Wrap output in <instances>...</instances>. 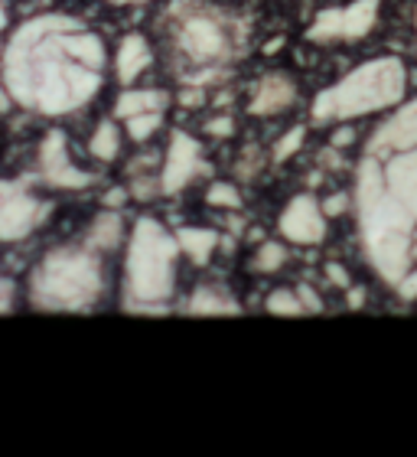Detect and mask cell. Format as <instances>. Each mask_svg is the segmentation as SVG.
Instances as JSON below:
<instances>
[{
  "mask_svg": "<svg viewBox=\"0 0 417 457\" xmlns=\"http://www.w3.org/2000/svg\"><path fill=\"white\" fill-rule=\"evenodd\" d=\"M163 114L160 112H143V114H134V118H127V134H131L134 141H147L157 128H160Z\"/></svg>",
  "mask_w": 417,
  "mask_h": 457,
  "instance_id": "cell-19",
  "label": "cell"
},
{
  "mask_svg": "<svg viewBox=\"0 0 417 457\" xmlns=\"http://www.w3.org/2000/svg\"><path fill=\"white\" fill-rule=\"evenodd\" d=\"M4 23H7V17H4V7H0V29H4Z\"/></svg>",
  "mask_w": 417,
  "mask_h": 457,
  "instance_id": "cell-26",
  "label": "cell"
},
{
  "mask_svg": "<svg viewBox=\"0 0 417 457\" xmlns=\"http://www.w3.org/2000/svg\"><path fill=\"white\" fill-rule=\"evenodd\" d=\"M281 232H284L290 242L316 245V242L323 238V206L313 200L310 193L290 200L287 212L281 216Z\"/></svg>",
  "mask_w": 417,
  "mask_h": 457,
  "instance_id": "cell-9",
  "label": "cell"
},
{
  "mask_svg": "<svg viewBox=\"0 0 417 457\" xmlns=\"http://www.w3.org/2000/svg\"><path fill=\"white\" fill-rule=\"evenodd\" d=\"M300 144H304V128H294V131L287 134L284 141L274 147V161H287V157H290V154H294Z\"/></svg>",
  "mask_w": 417,
  "mask_h": 457,
  "instance_id": "cell-23",
  "label": "cell"
},
{
  "mask_svg": "<svg viewBox=\"0 0 417 457\" xmlns=\"http://www.w3.org/2000/svg\"><path fill=\"white\" fill-rule=\"evenodd\" d=\"M192 314H238V304L228 297H218L212 291H200L192 295Z\"/></svg>",
  "mask_w": 417,
  "mask_h": 457,
  "instance_id": "cell-18",
  "label": "cell"
},
{
  "mask_svg": "<svg viewBox=\"0 0 417 457\" xmlns=\"http://www.w3.org/2000/svg\"><path fill=\"white\" fill-rule=\"evenodd\" d=\"M349 141H356V134H352V131H339V134H336V144H349Z\"/></svg>",
  "mask_w": 417,
  "mask_h": 457,
  "instance_id": "cell-25",
  "label": "cell"
},
{
  "mask_svg": "<svg viewBox=\"0 0 417 457\" xmlns=\"http://www.w3.org/2000/svg\"><path fill=\"white\" fill-rule=\"evenodd\" d=\"M176 53L196 69L218 66L232 56L228 27L208 7H192L190 13L176 7Z\"/></svg>",
  "mask_w": 417,
  "mask_h": 457,
  "instance_id": "cell-6",
  "label": "cell"
},
{
  "mask_svg": "<svg viewBox=\"0 0 417 457\" xmlns=\"http://www.w3.org/2000/svg\"><path fill=\"white\" fill-rule=\"evenodd\" d=\"M375 7L379 0H359L352 7H339V10H326L316 17V23L310 27L307 37L313 43H332V39H359L365 37L375 23Z\"/></svg>",
  "mask_w": 417,
  "mask_h": 457,
  "instance_id": "cell-7",
  "label": "cell"
},
{
  "mask_svg": "<svg viewBox=\"0 0 417 457\" xmlns=\"http://www.w3.org/2000/svg\"><path fill=\"white\" fill-rule=\"evenodd\" d=\"M346 203H349V196L339 193V196H332V200L323 203V212H326V216H339V212L346 210Z\"/></svg>",
  "mask_w": 417,
  "mask_h": 457,
  "instance_id": "cell-24",
  "label": "cell"
},
{
  "mask_svg": "<svg viewBox=\"0 0 417 457\" xmlns=\"http://www.w3.org/2000/svg\"><path fill=\"white\" fill-rule=\"evenodd\" d=\"M102 291V268L92 252L59 248L37 268L33 301L46 311H82Z\"/></svg>",
  "mask_w": 417,
  "mask_h": 457,
  "instance_id": "cell-5",
  "label": "cell"
},
{
  "mask_svg": "<svg viewBox=\"0 0 417 457\" xmlns=\"http://www.w3.org/2000/svg\"><path fill=\"white\" fill-rule=\"evenodd\" d=\"M356 200L375 271L405 297H417V102L369 141Z\"/></svg>",
  "mask_w": 417,
  "mask_h": 457,
  "instance_id": "cell-1",
  "label": "cell"
},
{
  "mask_svg": "<svg viewBox=\"0 0 417 457\" xmlns=\"http://www.w3.org/2000/svg\"><path fill=\"white\" fill-rule=\"evenodd\" d=\"M290 102H294V82H290L287 76H267L265 82L258 86L248 112L251 114H277V112H284V108H290Z\"/></svg>",
  "mask_w": 417,
  "mask_h": 457,
  "instance_id": "cell-12",
  "label": "cell"
},
{
  "mask_svg": "<svg viewBox=\"0 0 417 457\" xmlns=\"http://www.w3.org/2000/svg\"><path fill=\"white\" fill-rule=\"evenodd\" d=\"M208 206H225V210H238L241 206V196H238L235 187H228V183H212V190H208Z\"/></svg>",
  "mask_w": 417,
  "mask_h": 457,
  "instance_id": "cell-22",
  "label": "cell"
},
{
  "mask_svg": "<svg viewBox=\"0 0 417 457\" xmlns=\"http://www.w3.org/2000/svg\"><path fill=\"white\" fill-rule=\"evenodd\" d=\"M37 220H39L37 200L27 196L20 187L0 183V238H4V242L23 238L29 228L37 226Z\"/></svg>",
  "mask_w": 417,
  "mask_h": 457,
  "instance_id": "cell-8",
  "label": "cell"
},
{
  "mask_svg": "<svg viewBox=\"0 0 417 457\" xmlns=\"http://www.w3.org/2000/svg\"><path fill=\"white\" fill-rule=\"evenodd\" d=\"M163 105H167V96H163V92H153V88H147V92H124V96L118 98V105H114V114L127 121L134 114L160 112Z\"/></svg>",
  "mask_w": 417,
  "mask_h": 457,
  "instance_id": "cell-14",
  "label": "cell"
},
{
  "mask_svg": "<svg viewBox=\"0 0 417 457\" xmlns=\"http://www.w3.org/2000/svg\"><path fill=\"white\" fill-rule=\"evenodd\" d=\"M284 248L274 245V242H267V245H261V252L255 255V262H251V268L255 271H277V268L284 265Z\"/></svg>",
  "mask_w": 417,
  "mask_h": 457,
  "instance_id": "cell-21",
  "label": "cell"
},
{
  "mask_svg": "<svg viewBox=\"0 0 417 457\" xmlns=\"http://www.w3.org/2000/svg\"><path fill=\"white\" fill-rule=\"evenodd\" d=\"M121 242V216H114V212H104L95 220V228H92V238H88V245L92 248H114Z\"/></svg>",
  "mask_w": 417,
  "mask_h": 457,
  "instance_id": "cell-17",
  "label": "cell"
},
{
  "mask_svg": "<svg viewBox=\"0 0 417 457\" xmlns=\"http://www.w3.org/2000/svg\"><path fill=\"white\" fill-rule=\"evenodd\" d=\"M114 4H131V0H114Z\"/></svg>",
  "mask_w": 417,
  "mask_h": 457,
  "instance_id": "cell-27",
  "label": "cell"
},
{
  "mask_svg": "<svg viewBox=\"0 0 417 457\" xmlns=\"http://www.w3.org/2000/svg\"><path fill=\"white\" fill-rule=\"evenodd\" d=\"M218 245V236L216 232H208V228H183L180 232V248L183 252H190L192 262H208L212 255V248Z\"/></svg>",
  "mask_w": 417,
  "mask_h": 457,
  "instance_id": "cell-15",
  "label": "cell"
},
{
  "mask_svg": "<svg viewBox=\"0 0 417 457\" xmlns=\"http://www.w3.org/2000/svg\"><path fill=\"white\" fill-rule=\"evenodd\" d=\"M104 46L78 20H29L10 37L4 88L43 114L76 112L102 88Z\"/></svg>",
  "mask_w": 417,
  "mask_h": 457,
  "instance_id": "cell-2",
  "label": "cell"
},
{
  "mask_svg": "<svg viewBox=\"0 0 417 457\" xmlns=\"http://www.w3.org/2000/svg\"><path fill=\"white\" fill-rule=\"evenodd\" d=\"M200 170V144L190 134H173V147L167 157V173H163V193H176L192 180V173Z\"/></svg>",
  "mask_w": 417,
  "mask_h": 457,
  "instance_id": "cell-10",
  "label": "cell"
},
{
  "mask_svg": "<svg viewBox=\"0 0 417 457\" xmlns=\"http://www.w3.org/2000/svg\"><path fill=\"white\" fill-rule=\"evenodd\" d=\"M39 163H43V173H46V180L59 183V187H86L88 183V173L76 170L72 161H69V151H66V137L59 131H53L43 144V154H39Z\"/></svg>",
  "mask_w": 417,
  "mask_h": 457,
  "instance_id": "cell-11",
  "label": "cell"
},
{
  "mask_svg": "<svg viewBox=\"0 0 417 457\" xmlns=\"http://www.w3.org/2000/svg\"><path fill=\"white\" fill-rule=\"evenodd\" d=\"M408 86V72L405 62L398 59H372L365 66L326 88L316 105H313V118L316 121H339V118H359V114L381 112V108L398 105Z\"/></svg>",
  "mask_w": 417,
  "mask_h": 457,
  "instance_id": "cell-3",
  "label": "cell"
},
{
  "mask_svg": "<svg viewBox=\"0 0 417 457\" xmlns=\"http://www.w3.org/2000/svg\"><path fill=\"white\" fill-rule=\"evenodd\" d=\"M267 311H271V314L290 317V314H304L307 307H304V301H300V295H290V291H274V295L267 297Z\"/></svg>",
  "mask_w": 417,
  "mask_h": 457,
  "instance_id": "cell-20",
  "label": "cell"
},
{
  "mask_svg": "<svg viewBox=\"0 0 417 457\" xmlns=\"http://www.w3.org/2000/svg\"><path fill=\"white\" fill-rule=\"evenodd\" d=\"M147 66H151V46H147V39L141 33L124 37L121 49H118V79L121 82H134Z\"/></svg>",
  "mask_w": 417,
  "mask_h": 457,
  "instance_id": "cell-13",
  "label": "cell"
},
{
  "mask_svg": "<svg viewBox=\"0 0 417 457\" xmlns=\"http://www.w3.org/2000/svg\"><path fill=\"white\" fill-rule=\"evenodd\" d=\"M118 147H121L118 128H114L111 121L98 124V131L92 134V141H88V151H92V157H98V161H111V157H118Z\"/></svg>",
  "mask_w": 417,
  "mask_h": 457,
  "instance_id": "cell-16",
  "label": "cell"
},
{
  "mask_svg": "<svg viewBox=\"0 0 417 457\" xmlns=\"http://www.w3.org/2000/svg\"><path fill=\"white\" fill-rule=\"evenodd\" d=\"M176 248L180 245L163 232L160 222H137L131 255H127V307L131 311H151V314H157L153 307L170 297Z\"/></svg>",
  "mask_w": 417,
  "mask_h": 457,
  "instance_id": "cell-4",
  "label": "cell"
}]
</instances>
